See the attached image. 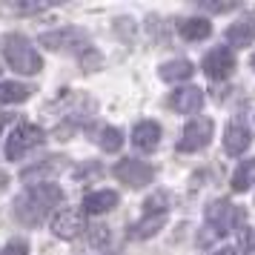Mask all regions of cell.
I'll return each instance as SVG.
<instances>
[{
    "mask_svg": "<svg viewBox=\"0 0 255 255\" xmlns=\"http://www.w3.org/2000/svg\"><path fill=\"white\" fill-rule=\"evenodd\" d=\"M86 230V218H83L81 209H60L55 212V218H52V232L58 235V238H78L81 232Z\"/></svg>",
    "mask_w": 255,
    "mask_h": 255,
    "instance_id": "obj_8",
    "label": "cell"
},
{
    "mask_svg": "<svg viewBox=\"0 0 255 255\" xmlns=\"http://www.w3.org/2000/svg\"><path fill=\"white\" fill-rule=\"evenodd\" d=\"M98 143H101L104 152H118L121 146H124V135H121L118 127H104L101 132H98Z\"/></svg>",
    "mask_w": 255,
    "mask_h": 255,
    "instance_id": "obj_21",
    "label": "cell"
},
{
    "mask_svg": "<svg viewBox=\"0 0 255 255\" xmlns=\"http://www.w3.org/2000/svg\"><path fill=\"white\" fill-rule=\"evenodd\" d=\"M60 204H63V189L52 181H40V184H32L26 192L14 198V218L26 227H37Z\"/></svg>",
    "mask_w": 255,
    "mask_h": 255,
    "instance_id": "obj_1",
    "label": "cell"
},
{
    "mask_svg": "<svg viewBox=\"0 0 255 255\" xmlns=\"http://www.w3.org/2000/svg\"><path fill=\"white\" fill-rule=\"evenodd\" d=\"M227 40H230L235 49H244L250 46L255 40V17H241L227 29Z\"/></svg>",
    "mask_w": 255,
    "mask_h": 255,
    "instance_id": "obj_15",
    "label": "cell"
},
{
    "mask_svg": "<svg viewBox=\"0 0 255 255\" xmlns=\"http://www.w3.org/2000/svg\"><path fill=\"white\" fill-rule=\"evenodd\" d=\"M6 124H9V115H6V112H0V132H3V127H6Z\"/></svg>",
    "mask_w": 255,
    "mask_h": 255,
    "instance_id": "obj_27",
    "label": "cell"
},
{
    "mask_svg": "<svg viewBox=\"0 0 255 255\" xmlns=\"http://www.w3.org/2000/svg\"><path fill=\"white\" fill-rule=\"evenodd\" d=\"M232 69H235V58H232L230 46H215L204 55V72L209 81H224L232 75Z\"/></svg>",
    "mask_w": 255,
    "mask_h": 255,
    "instance_id": "obj_7",
    "label": "cell"
},
{
    "mask_svg": "<svg viewBox=\"0 0 255 255\" xmlns=\"http://www.w3.org/2000/svg\"><path fill=\"white\" fill-rule=\"evenodd\" d=\"M230 186H232V192H247V189H253L255 186V158L241 161L238 166H235Z\"/></svg>",
    "mask_w": 255,
    "mask_h": 255,
    "instance_id": "obj_19",
    "label": "cell"
},
{
    "mask_svg": "<svg viewBox=\"0 0 255 255\" xmlns=\"http://www.w3.org/2000/svg\"><path fill=\"white\" fill-rule=\"evenodd\" d=\"M212 255H238V250L235 247H224V250H215Z\"/></svg>",
    "mask_w": 255,
    "mask_h": 255,
    "instance_id": "obj_26",
    "label": "cell"
},
{
    "mask_svg": "<svg viewBox=\"0 0 255 255\" xmlns=\"http://www.w3.org/2000/svg\"><path fill=\"white\" fill-rule=\"evenodd\" d=\"M132 143L140 152L158 149V143H161V127L155 121H140V124H135V129H132Z\"/></svg>",
    "mask_w": 255,
    "mask_h": 255,
    "instance_id": "obj_12",
    "label": "cell"
},
{
    "mask_svg": "<svg viewBox=\"0 0 255 255\" xmlns=\"http://www.w3.org/2000/svg\"><path fill=\"white\" fill-rule=\"evenodd\" d=\"M241 221H244V209L232 207L230 201H224V198L207 207V230L212 232V238L232 232L235 224H241Z\"/></svg>",
    "mask_w": 255,
    "mask_h": 255,
    "instance_id": "obj_3",
    "label": "cell"
},
{
    "mask_svg": "<svg viewBox=\"0 0 255 255\" xmlns=\"http://www.w3.org/2000/svg\"><path fill=\"white\" fill-rule=\"evenodd\" d=\"M115 207H118V192H112V189H98V192H89L83 198V212H89V215H104Z\"/></svg>",
    "mask_w": 255,
    "mask_h": 255,
    "instance_id": "obj_14",
    "label": "cell"
},
{
    "mask_svg": "<svg viewBox=\"0 0 255 255\" xmlns=\"http://www.w3.org/2000/svg\"><path fill=\"white\" fill-rule=\"evenodd\" d=\"M43 129L35 127V124H20V127L12 132V138L6 140V158L9 161H20L26 152H32L35 146L43 143Z\"/></svg>",
    "mask_w": 255,
    "mask_h": 255,
    "instance_id": "obj_4",
    "label": "cell"
},
{
    "mask_svg": "<svg viewBox=\"0 0 255 255\" xmlns=\"http://www.w3.org/2000/svg\"><path fill=\"white\" fill-rule=\"evenodd\" d=\"M3 58H6V63L14 72H20V75H37V72L43 69L40 52L29 43V37L17 35V32L3 37Z\"/></svg>",
    "mask_w": 255,
    "mask_h": 255,
    "instance_id": "obj_2",
    "label": "cell"
},
{
    "mask_svg": "<svg viewBox=\"0 0 255 255\" xmlns=\"http://www.w3.org/2000/svg\"><path fill=\"white\" fill-rule=\"evenodd\" d=\"M40 43L46 49H86L89 46V35L81 32V29H58V32H46L40 35Z\"/></svg>",
    "mask_w": 255,
    "mask_h": 255,
    "instance_id": "obj_9",
    "label": "cell"
},
{
    "mask_svg": "<svg viewBox=\"0 0 255 255\" xmlns=\"http://www.w3.org/2000/svg\"><path fill=\"white\" fill-rule=\"evenodd\" d=\"M0 255H29V241L26 238H14V241H9L0 250Z\"/></svg>",
    "mask_w": 255,
    "mask_h": 255,
    "instance_id": "obj_23",
    "label": "cell"
},
{
    "mask_svg": "<svg viewBox=\"0 0 255 255\" xmlns=\"http://www.w3.org/2000/svg\"><path fill=\"white\" fill-rule=\"evenodd\" d=\"M178 32L184 40H204V37L212 35V23L207 17H186L178 23Z\"/></svg>",
    "mask_w": 255,
    "mask_h": 255,
    "instance_id": "obj_18",
    "label": "cell"
},
{
    "mask_svg": "<svg viewBox=\"0 0 255 255\" xmlns=\"http://www.w3.org/2000/svg\"><path fill=\"white\" fill-rule=\"evenodd\" d=\"M169 106H172L175 112H181V115H195V112H201V106H204V89L184 86V89L172 92Z\"/></svg>",
    "mask_w": 255,
    "mask_h": 255,
    "instance_id": "obj_11",
    "label": "cell"
},
{
    "mask_svg": "<svg viewBox=\"0 0 255 255\" xmlns=\"http://www.w3.org/2000/svg\"><path fill=\"white\" fill-rule=\"evenodd\" d=\"M106 235H109V232H106V227H92V238H89V241H92V244H104Z\"/></svg>",
    "mask_w": 255,
    "mask_h": 255,
    "instance_id": "obj_24",
    "label": "cell"
},
{
    "mask_svg": "<svg viewBox=\"0 0 255 255\" xmlns=\"http://www.w3.org/2000/svg\"><path fill=\"white\" fill-rule=\"evenodd\" d=\"M32 95V86L20 81H3L0 83V104H23Z\"/></svg>",
    "mask_w": 255,
    "mask_h": 255,
    "instance_id": "obj_20",
    "label": "cell"
},
{
    "mask_svg": "<svg viewBox=\"0 0 255 255\" xmlns=\"http://www.w3.org/2000/svg\"><path fill=\"white\" fill-rule=\"evenodd\" d=\"M238 253H255V230L250 227L238 230Z\"/></svg>",
    "mask_w": 255,
    "mask_h": 255,
    "instance_id": "obj_22",
    "label": "cell"
},
{
    "mask_svg": "<svg viewBox=\"0 0 255 255\" xmlns=\"http://www.w3.org/2000/svg\"><path fill=\"white\" fill-rule=\"evenodd\" d=\"M192 72H195V66H192L189 60L178 58V60L163 63L161 69H158V75H161V81H166V83H178V81H189V78H192Z\"/></svg>",
    "mask_w": 255,
    "mask_h": 255,
    "instance_id": "obj_16",
    "label": "cell"
},
{
    "mask_svg": "<svg viewBox=\"0 0 255 255\" xmlns=\"http://www.w3.org/2000/svg\"><path fill=\"white\" fill-rule=\"evenodd\" d=\"M253 69H255V55H253Z\"/></svg>",
    "mask_w": 255,
    "mask_h": 255,
    "instance_id": "obj_29",
    "label": "cell"
},
{
    "mask_svg": "<svg viewBox=\"0 0 255 255\" xmlns=\"http://www.w3.org/2000/svg\"><path fill=\"white\" fill-rule=\"evenodd\" d=\"M166 209H146V215L132 227V238H138V241H143V238H152V235H158V230H163V224H166Z\"/></svg>",
    "mask_w": 255,
    "mask_h": 255,
    "instance_id": "obj_13",
    "label": "cell"
},
{
    "mask_svg": "<svg viewBox=\"0 0 255 255\" xmlns=\"http://www.w3.org/2000/svg\"><path fill=\"white\" fill-rule=\"evenodd\" d=\"M250 143H253V135L244 127V121H230L227 129H224V149H227V155H241V152L250 149Z\"/></svg>",
    "mask_w": 255,
    "mask_h": 255,
    "instance_id": "obj_10",
    "label": "cell"
},
{
    "mask_svg": "<svg viewBox=\"0 0 255 255\" xmlns=\"http://www.w3.org/2000/svg\"><path fill=\"white\" fill-rule=\"evenodd\" d=\"M212 132H215V124L209 118H192L189 124L181 132V140H178V152H198L204 149L209 140H212Z\"/></svg>",
    "mask_w": 255,
    "mask_h": 255,
    "instance_id": "obj_6",
    "label": "cell"
},
{
    "mask_svg": "<svg viewBox=\"0 0 255 255\" xmlns=\"http://www.w3.org/2000/svg\"><path fill=\"white\" fill-rule=\"evenodd\" d=\"M121 184L132 186V189H140V186L152 184V178H155V169H152L146 161H138V158H124V161L115 163V169H112Z\"/></svg>",
    "mask_w": 255,
    "mask_h": 255,
    "instance_id": "obj_5",
    "label": "cell"
},
{
    "mask_svg": "<svg viewBox=\"0 0 255 255\" xmlns=\"http://www.w3.org/2000/svg\"><path fill=\"white\" fill-rule=\"evenodd\" d=\"M60 169H63V158H46L43 163H35V166H29V169H23L20 172V181H26V184H32V181H37V178H52V175H58Z\"/></svg>",
    "mask_w": 255,
    "mask_h": 255,
    "instance_id": "obj_17",
    "label": "cell"
},
{
    "mask_svg": "<svg viewBox=\"0 0 255 255\" xmlns=\"http://www.w3.org/2000/svg\"><path fill=\"white\" fill-rule=\"evenodd\" d=\"M6 184H9V178H6V175L0 172V192H3V189H6Z\"/></svg>",
    "mask_w": 255,
    "mask_h": 255,
    "instance_id": "obj_28",
    "label": "cell"
},
{
    "mask_svg": "<svg viewBox=\"0 0 255 255\" xmlns=\"http://www.w3.org/2000/svg\"><path fill=\"white\" fill-rule=\"evenodd\" d=\"M201 6H207L209 12H227V9L235 6V3H201Z\"/></svg>",
    "mask_w": 255,
    "mask_h": 255,
    "instance_id": "obj_25",
    "label": "cell"
}]
</instances>
